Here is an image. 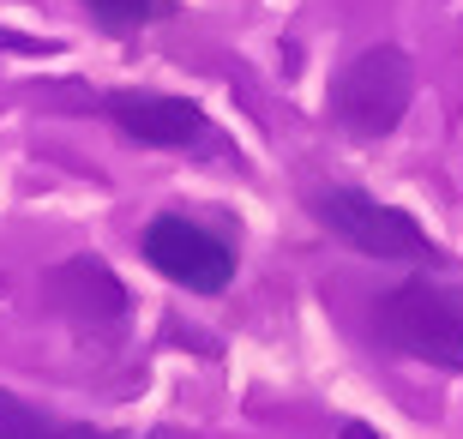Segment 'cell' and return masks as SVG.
I'll return each mask as SVG.
<instances>
[{
    "instance_id": "52a82bcc",
    "label": "cell",
    "mask_w": 463,
    "mask_h": 439,
    "mask_svg": "<svg viewBox=\"0 0 463 439\" xmlns=\"http://www.w3.org/2000/svg\"><path fill=\"white\" fill-rule=\"evenodd\" d=\"M0 439H175V434H163V427L115 434V427H90V422H54L36 404H24L18 391L0 386Z\"/></svg>"
},
{
    "instance_id": "6da1fadb",
    "label": "cell",
    "mask_w": 463,
    "mask_h": 439,
    "mask_svg": "<svg viewBox=\"0 0 463 439\" xmlns=\"http://www.w3.org/2000/svg\"><path fill=\"white\" fill-rule=\"evenodd\" d=\"M373 331L385 349L428 361L439 373H463V295L433 283L428 271L403 277L373 301Z\"/></svg>"
},
{
    "instance_id": "8992f818",
    "label": "cell",
    "mask_w": 463,
    "mask_h": 439,
    "mask_svg": "<svg viewBox=\"0 0 463 439\" xmlns=\"http://www.w3.org/2000/svg\"><path fill=\"white\" fill-rule=\"evenodd\" d=\"M49 295L79 331H120V320H127V289L115 283V271L97 253L67 259V265L49 277Z\"/></svg>"
},
{
    "instance_id": "277c9868",
    "label": "cell",
    "mask_w": 463,
    "mask_h": 439,
    "mask_svg": "<svg viewBox=\"0 0 463 439\" xmlns=\"http://www.w3.org/2000/svg\"><path fill=\"white\" fill-rule=\"evenodd\" d=\"M138 253L163 283L187 289V295H223L235 283V247L223 235H211L205 223L181 217V211H163V217L145 223Z\"/></svg>"
},
{
    "instance_id": "3957f363",
    "label": "cell",
    "mask_w": 463,
    "mask_h": 439,
    "mask_svg": "<svg viewBox=\"0 0 463 439\" xmlns=\"http://www.w3.org/2000/svg\"><path fill=\"white\" fill-rule=\"evenodd\" d=\"M313 217H319V229L349 241L355 253L385 259V265H421V259H433L428 229H421L410 211L379 205L373 193H361V186H326V193H313Z\"/></svg>"
},
{
    "instance_id": "7a4b0ae2",
    "label": "cell",
    "mask_w": 463,
    "mask_h": 439,
    "mask_svg": "<svg viewBox=\"0 0 463 439\" xmlns=\"http://www.w3.org/2000/svg\"><path fill=\"white\" fill-rule=\"evenodd\" d=\"M415 102V61L392 43H379V49L355 54L326 91V115L331 127L344 138H361V145H373L397 127V120L410 115Z\"/></svg>"
},
{
    "instance_id": "5b68a950",
    "label": "cell",
    "mask_w": 463,
    "mask_h": 439,
    "mask_svg": "<svg viewBox=\"0 0 463 439\" xmlns=\"http://www.w3.org/2000/svg\"><path fill=\"white\" fill-rule=\"evenodd\" d=\"M103 115L115 120L120 138L151 145V151H199L211 138V120L187 97H156V91H109Z\"/></svg>"
},
{
    "instance_id": "9c48e42d",
    "label": "cell",
    "mask_w": 463,
    "mask_h": 439,
    "mask_svg": "<svg viewBox=\"0 0 463 439\" xmlns=\"http://www.w3.org/2000/svg\"><path fill=\"white\" fill-rule=\"evenodd\" d=\"M337 439H379V434L367 422H344V434H337Z\"/></svg>"
},
{
    "instance_id": "ba28073f",
    "label": "cell",
    "mask_w": 463,
    "mask_h": 439,
    "mask_svg": "<svg viewBox=\"0 0 463 439\" xmlns=\"http://www.w3.org/2000/svg\"><path fill=\"white\" fill-rule=\"evenodd\" d=\"M79 6H85L109 36H133V31H145V24L163 13V0H79Z\"/></svg>"
}]
</instances>
